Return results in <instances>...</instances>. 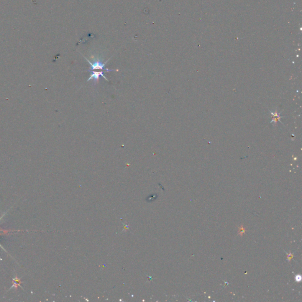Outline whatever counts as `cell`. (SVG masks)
<instances>
[{
    "instance_id": "cell-1",
    "label": "cell",
    "mask_w": 302,
    "mask_h": 302,
    "mask_svg": "<svg viewBox=\"0 0 302 302\" xmlns=\"http://www.w3.org/2000/svg\"><path fill=\"white\" fill-rule=\"evenodd\" d=\"M84 58L88 62V63L90 64V70H104L106 72H108V71H116L115 70H111V69H108V68H106L105 67H106V64L107 63V62L109 60H108L105 63H103L101 60H95L93 62H90L88 60H87V58H86L85 57H84Z\"/></svg>"
},
{
    "instance_id": "cell-2",
    "label": "cell",
    "mask_w": 302,
    "mask_h": 302,
    "mask_svg": "<svg viewBox=\"0 0 302 302\" xmlns=\"http://www.w3.org/2000/svg\"><path fill=\"white\" fill-rule=\"evenodd\" d=\"M86 71L91 73V74H90V77L88 78L87 81H90V80H93V83H94V84H96L97 82H98L99 79V78H100V76L103 77L106 80L108 81V80L106 78V77L104 76V72H103V71H94V70H87Z\"/></svg>"
},
{
    "instance_id": "cell-3",
    "label": "cell",
    "mask_w": 302,
    "mask_h": 302,
    "mask_svg": "<svg viewBox=\"0 0 302 302\" xmlns=\"http://www.w3.org/2000/svg\"><path fill=\"white\" fill-rule=\"evenodd\" d=\"M301 275H297L296 276V281H297V282L300 281H301Z\"/></svg>"
}]
</instances>
